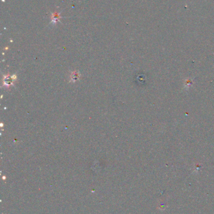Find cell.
Wrapping results in <instances>:
<instances>
[{
  "label": "cell",
  "instance_id": "1",
  "mask_svg": "<svg viewBox=\"0 0 214 214\" xmlns=\"http://www.w3.org/2000/svg\"><path fill=\"white\" fill-rule=\"evenodd\" d=\"M60 18V16L58 14H57V13H54V14H53V15H52V22H54V23H56L57 22V21H58V18Z\"/></svg>",
  "mask_w": 214,
  "mask_h": 214
}]
</instances>
